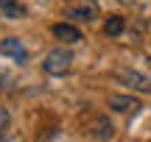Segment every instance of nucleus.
Returning <instances> with one entry per match:
<instances>
[{"label":"nucleus","mask_w":151,"mask_h":142,"mask_svg":"<svg viewBox=\"0 0 151 142\" xmlns=\"http://www.w3.org/2000/svg\"><path fill=\"white\" fill-rule=\"evenodd\" d=\"M92 137L109 139V137H112V123H109V120H98L95 126H92Z\"/></svg>","instance_id":"obj_8"},{"label":"nucleus","mask_w":151,"mask_h":142,"mask_svg":"<svg viewBox=\"0 0 151 142\" xmlns=\"http://www.w3.org/2000/svg\"><path fill=\"white\" fill-rule=\"evenodd\" d=\"M109 106H112V111H120V114H134L140 103L134 98H129V95H112L109 98Z\"/></svg>","instance_id":"obj_3"},{"label":"nucleus","mask_w":151,"mask_h":142,"mask_svg":"<svg viewBox=\"0 0 151 142\" xmlns=\"http://www.w3.org/2000/svg\"><path fill=\"white\" fill-rule=\"evenodd\" d=\"M0 9L9 17H14V20H22V17H25V6H20L17 0H0Z\"/></svg>","instance_id":"obj_7"},{"label":"nucleus","mask_w":151,"mask_h":142,"mask_svg":"<svg viewBox=\"0 0 151 142\" xmlns=\"http://www.w3.org/2000/svg\"><path fill=\"white\" fill-rule=\"evenodd\" d=\"M118 3H123V6H134L137 0H118Z\"/></svg>","instance_id":"obj_10"},{"label":"nucleus","mask_w":151,"mask_h":142,"mask_svg":"<svg viewBox=\"0 0 151 142\" xmlns=\"http://www.w3.org/2000/svg\"><path fill=\"white\" fill-rule=\"evenodd\" d=\"M9 123H11V117H9V111H6L3 106H0V134H3L6 128H9Z\"/></svg>","instance_id":"obj_9"},{"label":"nucleus","mask_w":151,"mask_h":142,"mask_svg":"<svg viewBox=\"0 0 151 142\" xmlns=\"http://www.w3.org/2000/svg\"><path fill=\"white\" fill-rule=\"evenodd\" d=\"M70 67H73V53L67 48H56V50L48 53L42 70L48 72V75H65V72H70Z\"/></svg>","instance_id":"obj_1"},{"label":"nucleus","mask_w":151,"mask_h":142,"mask_svg":"<svg viewBox=\"0 0 151 142\" xmlns=\"http://www.w3.org/2000/svg\"><path fill=\"white\" fill-rule=\"evenodd\" d=\"M53 36L62 39L65 45H73V42L81 39V31L76 25H67V22H56V25H53Z\"/></svg>","instance_id":"obj_4"},{"label":"nucleus","mask_w":151,"mask_h":142,"mask_svg":"<svg viewBox=\"0 0 151 142\" xmlns=\"http://www.w3.org/2000/svg\"><path fill=\"white\" fill-rule=\"evenodd\" d=\"M0 53H3V56H9V59H14V61H20V64L28 59L25 45H22L20 39H3V42H0Z\"/></svg>","instance_id":"obj_2"},{"label":"nucleus","mask_w":151,"mask_h":142,"mask_svg":"<svg viewBox=\"0 0 151 142\" xmlns=\"http://www.w3.org/2000/svg\"><path fill=\"white\" fill-rule=\"evenodd\" d=\"M123 31H126V20L123 17H118V14L106 17V22H104V33H106V36H120Z\"/></svg>","instance_id":"obj_6"},{"label":"nucleus","mask_w":151,"mask_h":142,"mask_svg":"<svg viewBox=\"0 0 151 142\" xmlns=\"http://www.w3.org/2000/svg\"><path fill=\"white\" fill-rule=\"evenodd\" d=\"M118 78H120V81H129V87H134V89H143V92H151V78L140 75V72L123 70V72H118Z\"/></svg>","instance_id":"obj_5"},{"label":"nucleus","mask_w":151,"mask_h":142,"mask_svg":"<svg viewBox=\"0 0 151 142\" xmlns=\"http://www.w3.org/2000/svg\"><path fill=\"white\" fill-rule=\"evenodd\" d=\"M0 142H9V139H6V137H3V134H0Z\"/></svg>","instance_id":"obj_11"}]
</instances>
